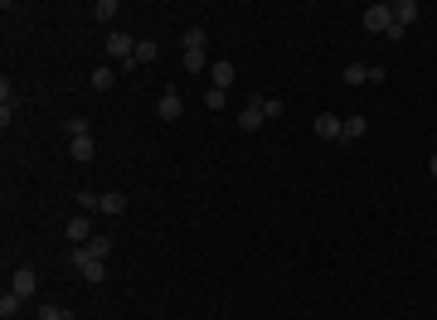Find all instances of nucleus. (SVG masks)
Listing matches in <instances>:
<instances>
[{
  "label": "nucleus",
  "instance_id": "39448f33",
  "mask_svg": "<svg viewBox=\"0 0 437 320\" xmlns=\"http://www.w3.org/2000/svg\"><path fill=\"white\" fill-rule=\"evenodd\" d=\"M384 78H389L384 68H369V63H345V83H355V88H360V83H384Z\"/></svg>",
  "mask_w": 437,
  "mask_h": 320
},
{
  "label": "nucleus",
  "instance_id": "f3484780",
  "mask_svg": "<svg viewBox=\"0 0 437 320\" xmlns=\"http://www.w3.org/2000/svg\"><path fill=\"white\" fill-rule=\"evenodd\" d=\"M20 311H24V296H20V291H5V296H0V316L10 320V316H20Z\"/></svg>",
  "mask_w": 437,
  "mask_h": 320
},
{
  "label": "nucleus",
  "instance_id": "dca6fc26",
  "mask_svg": "<svg viewBox=\"0 0 437 320\" xmlns=\"http://www.w3.org/2000/svg\"><path fill=\"white\" fill-rule=\"evenodd\" d=\"M161 59V44L156 39H136V63H156Z\"/></svg>",
  "mask_w": 437,
  "mask_h": 320
},
{
  "label": "nucleus",
  "instance_id": "f257e3e1",
  "mask_svg": "<svg viewBox=\"0 0 437 320\" xmlns=\"http://www.w3.org/2000/svg\"><path fill=\"white\" fill-rule=\"evenodd\" d=\"M103 49H108V59H112V63H121V68H136V39H131V34L112 29Z\"/></svg>",
  "mask_w": 437,
  "mask_h": 320
},
{
  "label": "nucleus",
  "instance_id": "5701e85b",
  "mask_svg": "<svg viewBox=\"0 0 437 320\" xmlns=\"http://www.w3.org/2000/svg\"><path fill=\"white\" fill-rule=\"evenodd\" d=\"M64 131H68V141H78V136H93V131H88V121H83V116H73V121H64Z\"/></svg>",
  "mask_w": 437,
  "mask_h": 320
},
{
  "label": "nucleus",
  "instance_id": "20e7f679",
  "mask_svg": "<svg viewBox=\"0 0 437 320\" xmlns=\"http://www.w3.org/2000/svg\"><path fill=\"white\" fill-rule=\"evenodd\" d=\"M418 10H423L418 0H399V5H394V29H389V39H403V34H408V24L418 20Z\"/></svg>",
  "mask_w": 437,
  "mask_h": 320
},
{
  "label": "nucleus",
  "instance_id": "9b49d317",
  "mask_svg": "<svg viewBox=\"0 0 437 320\" xmlns=\"http://www.w3.org/2000/svg\"><path fill=\"white\" fill-rule=\"evenodd\" d=\"M64 233H68L73 243H88V238H93V218H88V213H78V218H68V228H64Z\"/></svg>",
  "mask_w": 437,
  "mask_h": 320
},
{
  "label": "nucleus",
  "instance_id": "cd10ccee",
  "mask_svg": "<svg viewBox=\"0 0 437 320\" xmlns=\"http://www.w3.org/2000/svg\"><path fill=\"white\" fill-rule=\"evenodd\" d=\"M428 170H433V180H437V155H433V160H428Z\"/></svg>",
  "mask_w": 437,
  "mask_h": 320
},
{
  "label": "nucleus",
  "instance_id": "b1692460",
  "mask_svg": "<svg viewBox=\"0 0 437 320\" xmlns=\"http://www.w3.org/2000/svg\"><path fill=\"white\" fill-rule=\"evenodd\" d=\"M185 73H205V49H195V54H185Z\"/></svg>",
  "mask_w": 437,
  "mask_h": 320
},
{
  "label": "nucleus",
  "instance_id": "f8f14e48",
  "mask_svg": "<svg viewBox=\"0 0 437 320\" xmlns=\"http://www.w3.org/2000/svg\"><path fill=\"white\" fill-rule=\"evenodd\" d=\"M68 155H73V160H93V155H98V141H93V136H78V141H68Z\"/></svg>",
  "mask_w": 437,
  "mask_h": 320
},
{
  "label": "nucleus",
  "instance_id": "c756f323",
  "mask_svg": "<svg viewBox=\"0 0 437 320\" xmlns=\"http://www.w3.org/2000/svg\"><path fill=\"white\" fill-rule=\"evenodd\" d=\"M68 320H78V316H68Z\"/></svg>",
  "mask_w": 437,
  "mask_h": 320
},
{
  "label": "nucleus",
  "instance_id": "2eb2a0df",
  "mask_svg": "<svg viewBox=\"0 0 437 320\" xmlns=\"http://www.w3.org/2000/svg\"><path fill=\"white\" fill-rule=\"evenodd\" d=\"M15 102H20V98H15V88H10V78H5V83H0V121H5V126H10V112H15Z\"/></svg>",
  "mask_w": 437,
  "mask_h": 320
},
{
  "label": "nucleus",
  "instance_id": "4be33fe9",
  "mask_svg": "<svg viewBox=\"0 0 437 320\" xmlns=\"http://www.w3.org/2000/svg\"><path fill=\"white\" fill-rule=\"evenodd\" d=\"M34 316H39V320H68V311H64V306H54V301H44Z\"/></svg>",
  "mask_w": 437,
  "mask_h": 320
},
{
  "label": "nucleus",
  "instance_id": "0eeeda50",
  "mask_svg": "<svg viewBox=\"0 0 437 320\" xmlns=\"http://www.w3.org/2000/svg\"><path fill=\"white\" fill-rule=\"evenodd\" d=\"M156 112H161V121H180V112H185V98H180L175 88H165V93H161V102H156Z\"/></svg>",
  "mask_w": 437,
  "mask_h": 320
},
{
  "label": "nucleus",
  "instance_id": "aec40b11",
  "mask_svg": "<svg viewBox=\"0 0 437 320\" xmlns=\"http://www.w3.org/2000/svg\"><path fill=\"white\" fill-rule=\"evenodd\" d=\"M180 44H185V54H195V49H205V29H200V24H190Z\"/></svg>",
  "mask_w": 437,
  "mask_h": 320
},
{
  "label": "nucleus",
  "instance_id": "a211bd4d",
  "mask_svg": "<svg viewBox=\"0 0 437 320\" xmlns=\"http://www.w3.org/2000/svg\"><path fill=\"white\" fill-rule=\"evenodd\" d=\"M98 213H126V195L108 190V195H103V204H98Z\"/></svg>",
  "mask_w": 437,
  "mask_h": 320
},
{
  "label": "nucleus",
  "instance_id": "bb28decb",
  "mask_svg": "<svg viewBox=\"0 0 437 320\" xmlns=\"http://www.w3.org/2000/svg\"><path fill=\"white\" fill-rule=\"evenodd\" d=\"M223 98H228V93H218V88H209V93H205V107H209V112H218V107H223Z\"/></svg>",
  "mask_w": 437,
  "mask_h": 320
},
{
  "label": "nucleus",
  "instance_id": "7ed1b4c3",
  "mask_svg": "<svg viewBox=\"0 0 437 320\" xmlns=\"http://www.w3.org/2000/svg\"><path fill=\"white\" fill-rule=\"evenodd\" d=\"M73 267H78V272H83V282H93V287H98V282H108V262H103V257H88L83 247H73Z\"/></svg>",
  "mask_w": 437,
  "mask_h": 320
},
{
  "label": "nucleus",
  "instance_id": "6e6552de",
  "mask_svg": "<svg viewBox=\"0 0 437 320\" xmlns=\"http://www.w3.org/2000/svg\"><path fill=\"white\" fill-rule=\"evenodd\" d=\"M340 131H345V116H335V112H321V116H316V136H321V141H340Z\"/></svg>",
  "mask_w": 437,
  "mask_h": 320
},
{
  "label": "nucleus",
  "instance_id": "f03ea898",
  "mask_svg": "<svg viewBox=\"0 0 437 320\" xmlns=\"http://www.w3.org/2000/svg\"><path fill=\"white\" fill-rule=\"evenodd\" d=\"M364 29L369 34H389L394 29V5H384V0L379 5H364Z\"/></svg>",
  "mask_w": 437,
  "mask_h": 320
},
{
  "label": "nucleus",
  "instance_id": "ddd939ff",
  "mask_svg": "<svg viewBox=\"0 0 437 320\" xmlns=\"http://www.w3.org/2000/svg\"><path fill=\"white\" fill-rule=\"evenodd\" d=\"M83 252H88V257H103V262H108V252H112V238H108V233H93V238L83 243Z\"/></svg>",
  "mask_w": 437,
  "mask_h": 320
},
{
  "label": "nucleus",
  "instance_id": "9d476101",
  "mask_svg": "<svg viewBox=\"0 0 437 320\" xmlns=\"http://www.w3.org/2000/svg\"><path fill=\"white\" fill-rule=\"evenodd\" d=\"M262 121H267V116H262V98H248V107L238 112V126H243V131H258Z\"/></svg>",
  "mask_w": 437,
  "mask_h": 320
},
{
  "label": "nucleus",
  "instance_id": "412c9836",
  "mask_svg": "<svg viewBox=\"0 0 437 320\" xmlns=\"http://www.w3.org/2000/svg\"><path fill=\"white\" fill-rule=\"evenodd\" d=\"M117 10H121L117 0H98V5H93V15H98L103 24H112V20H117Z\"/></svg>",
  "mask_w": 437,
  "mask_h": 320
},
{
  "label": "nucleus",
  "instance_id": "4468645a",
  "mask_svg": "<svg viewBox=\"0 0 437 320\" xmlns=\"http://www.w3.org/2000/svg\"><path fill=\"white\" fill-rule=\"evenodd\" d=\"M364 131H369V121H364V116L355 112V116H345V131H340V141H360Z\"/></svg>",
  "mask_w": 437,
  "mask_h": 320
},
{
  "label": "nucleus",
  "instance_id": "c85d7f7f",
  "mask_svg": "<svg viewBox=\"0 0 437 320\" xmlns=\"http://www.w3.org/2000/svg\"><path fill=\"white\" fill-rule=\"evenodd\" d=\"M218 320H228V316H218Z\"/></svg>",
  "mask_w": 437,
  "mask_h": 320
},
{
  "label": "nucleus",
  "instance_id": "423d86ee",
  "mask_svg": "<svg viewBox=\"0 0 437 320\" xmlns=\"http://www.w3.org/2000/svg\"><path fill=\"white\" fill-rule=\"evenodd\" d=\"M233 78H238L233 59H218L214 68H209V88H218V93H228V88H233Z\"/></svg>",
  "mask_w": 437,
  "mask_h": 320
},
{
  "label": "nucleus",
  "instance_id": "1a4fd4ad",
  "mask_svg": "<svg viewBox=\"0 0 437 320\" xmlns=\"http://www.w3.org/2000/svg\"><path fill=\"white\" fill-rule=\"evenodd\" d=\"M34 287H39L34 267H15V277H10V291H20V296L29 301V296H34Z\"/></svg>",
  "mask_w": 437,
  "mask_h": 320
},
{
  "label": "nucleus",
  "instance_id": "393cba45",
  "mask_svg": "<svg viewBox=\"0 0 437 320\" xmlns=\"http://www.w3.org/2000/svg\"><path fill=\"white\" fill-rule=\"evenodd\" d=\"M262 116H267V121L282 116V98H262Z\"/></svg>",
  "mask_w": 437,
  "mask_h": 320
},
{
  "label": "nucleus",
  "instance_id": "6ab92c4d",
  "mask_svg": "<svg viewBox=\"0 0 437 320\" xmlns=\"http://www.w3.org/2000/svg\"><path fill=\"white\" fill-rule=\"evenodd\" d=\"M112 83H117V73H112L108 63H103V68H93V93H112Z\"/></svg>",
  "mask_w": 437,
  "mask_h": 320
},
{
  "label": "nucleus",
  "instance_id": "a878e982",
  "mask_svg": "<svg viewBox=\"0 0 437 320\" xmlns=\"http://www.w3.org/2000/svg\"><path fill=\"white\" fill-rule=\"evenodd\" d=\"M78 204H83V209L93 213V209H98V204H103V195H93V190H83V195H78Z\"/></svg>",
  "mask_w": 437,
  "mask_h": 320
}]
</instances>
